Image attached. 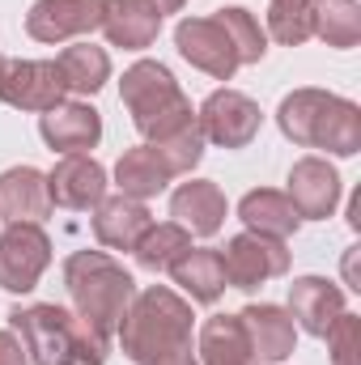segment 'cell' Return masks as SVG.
I'll use <instances>...</instances> for the list:
<instances>
[{"instance_id":"cell-1","label":"cell","mask_w":361,"mask_h":365,"mask_svg":"<svg viewBox=\"0 0 361 365\" xmlns=\"http://www.w3.org/2000/svg\"><path fill=\"white\" fill-rule=\"evenodd\" d=\"M191 306L175 289L149 284L132 297L119 323V344L136 365H200L191 344Z\"/></svg>"},{"instance_id":"cell-2","label":"cell","mask_w":361,"mask_h":365,"mask_svg":"<svg viewBox=\"0 0 361 365\" xmlns=\"http://www.w3.org/2000/svg\"><path fill=\"white\" fill-rule=\"evenodd\" d=\"M280 132L302 149H327L353 158L361 149V106L327 90H293L276 106Z\"/></svg>"},{"instance_id":"cell-3","label":"cell","mask_w":361,"mask_h":365,"mask_svg":"<svg viewBox=\"0 0 361 365\" xmlns=\"http://www.w3.org/2000/svg\"><path fill=\"white\" fill-rule=\"evenodd\" d=\"M64 289L73 297L77 319L90 323L93 331H102L106 340L119 331V323L136 297L132 272L102 251H73L64 259Z\"/></svg>"},{"instance_id":"cell-4","label":"cell","mask_w":361,"mask_h":365,"mask_svg":"<svg viewBox=\"0 0 361 365\" xmlns=\"http://www.w3.org/2000/svg\"><path fill=\"white\" fill-rule=\"evenodd\" d=\"M119 98H123V106L132 110V123H136V132H141L149 145H162V140H171L175 132H183V128L195 123V110H191V102L183 98L179 81H175L171 68L158 64V60H136V64L123 73V81H119Z\"/></svg>"},{"instance_id":"cell-5","label":"cell","mask_w":361,"mask_h":365,"mask_svg":"<svg viewBox=\"0 0 361 365\" xmlns=\"http://www.w3.org/2000/svg\"><path fill=\"white\" fill-rule=\"evenodd\" d=\"M9 323L34 365H77L81 319L68 314L64 306H56V302L17 306V310H9Z\"/></svg>"},{"instance_id":"cell-6","label":"cell","mask_w":361,"mask_h":365,"mask_svg":"<svg viewBox=\"0 0 361 365\" xmlns=\"http://www.w3.org/2000/svg\"><path fill=\"white\" fill-rule=\"evenodd\" d=\"M64 73L56 60H4L0 56V102L17 110H51L64 102Z\"/></svg>"},{"instance_id":"cell-7","label":"cell","mask_w":361,"mask_h":365,"mask_svg":"<svg viewBox=\"0 0 361 365\" xmlns=\"http://www.w3.org/2000/svg\"><path fill=\"white\" fill-rule=\"evenodd\" d=\"M47 264H51V238L39 225L17 221L0 234V289L30 293L39 276L47 272Z\"/></svg>"},{"instance_id":"cell-8","label":"cell","mask_w":361,"mask_h":365,"mask_svg":"<svg viewBox=\"0 0 361 365\" xmlns=\"http://www.w3.org/2000/svg\"><path fill=\"white\" fill-rule=\"evenodd\" d=\"M175 47L191 68H200L217 81H230L243 68V60H238V51L217 17H183L175 30Z\"/></svg>"},{"instance_id":"cell-9","label":"cell","mask_w":361,"mask_h":365,"mask_svg":"<svg viewBox=\"0 0 361 365\" xmlns=\"http://www.w3.org/2000/svg\"><path fill=\"white\" fill-rule=\"evenodd\" d=\"M195 123H200L204 140H213L221 149H243L260 132V106L238 90H217L204 98Z\"/></svg>"},{"instance_id":"cell-10","label":"cell","mask_w":361,"mask_h":365,"mask_svg":"<svg viewBox=\"0 0 361 365\" xmlns=\"http://www.w3.org/2000/svg\"><path fill=\"white\" fill-rule=\"evenodd\" d=\"M111 0H34L26 13V34L39 43H64L77 34H93L106 21Z\"/></svg>"},{"instance_id":"cell-11","label":"cell","mask_w":361,"mask_h":365,"mask_svg":"<svg viewBox=\"0 0 361 365\" xmlns=\"http://www.w3.org/2000/svg\"><path fill=\"white\" fill-rule=\"evenodd\" d=\"M221 264H225V280L234 289H255V284H264L272 276L289 272V251H285L280 238H264V234L247 230V234L230 238Z\"/></svg>"},{"instance_id":"cell-12","label":"cell","mask_w":361,"mask_h":365,"mask_svg":"<svg viewBox=\"0 0 361 365\" xmlns=\"http://www.w3.org/2000/svg\"><path fill=\"white\" fill-rule=\"evenodd\" d=\"M47 195L60 208H98L106 200V170L90 153H64L56 170L47 175Z\"/></svg>"},{"instance_id":"cell-13","label":"cell","mask_w":361,"mask_h":365,"mask_svg":"<svg viewBox=\"0 0 361 365\" xmlns=\"http://www.w3.org/2000/svg\"><path fill=\"white\" fill-rule=\"evenodd\" d=\"M298 208L302 221H319V217H332L336 204H340V175L336 166H327L323 158H302L293 162L289 170V191H285Z\"/></svg>"},{"instance_id":"cell-14","label":"cell","mask_w":361,"mask_h":365,"mask_svg":"<svg viewBox=\"0 0 361 365\" xmlns=\"http://www.w3.org/2000/svg\"><path fill=\"white\" fill-rule=\"evenodd\" d=\"M39 132L60 153H86V149H93L102 140V115L90 102H60V106L43 110Z\"/></svg>"},{"instance_id":"cell-15","label":"cell","mask_w":361,"mask_h":365,"mask_svg":"<svg viewBox=\"0 0 361 365\" xmlns=\"http://www.w3.org/2000/svg\"><path fill=\"white\" fill-rule=\"evenodd\" d=\"M340 314H345V293L332 280L298 276L289 284V319H293V327H302L310 336H323Z\"/></svg>"},{"instance_id":"cell-16","label":"cell","mask_w":361,"mask_h":365,"mask_svg":"<svg viewBox=\"0 0 361 365\" xmlns=\"http://www.w3.org/2000/svg\"><path fill=\"white\" fill-rule=\"evenodd\" d=\"M51 212V195H47V175L34 166H13L0 175V221L17 225L30 221L39 225Z\"/></svg>"},{"instance_id":"cell-17","label":"cell","mask_w":361,"mask_h":365,"mask_svg":"<svg viewBox=\"0 0 361 365\" xmlns=\"http://www.w3.org/2000/svg\"><path fill=\"white\" fill-rule=\"evenodd\" d=\"M247 340H251V353L255 361H285L298 344V327L289 319V310L272 306V302H260V306H247L238 314Z\"/></svg>"},{"instance_id":"cell-18","label":"cell","mask_w":361,"mask_h":365,"mask_svg":"<svg viewBox=\"0 0 361 365\" xmlns=\"http://www.w3.org/2000/svg\"><path fill=\"white\" fill-rule=\"evenodd\" d=\"M149 225H153V217H149L145 200H132V195H111L93 208V238L111 251H132Z\"/></svg>"},{"instance_id":"cell-19","label":"cell","mask_w":361,"mask_h":365,"mask_svg":"<svg viewBox=\"0 0 361 365\" xmlns=\"http://www.w3.org/2000/svg\"><path fill=\"white\" fill-rule=\"evenodd\" d=\"M102 30H106L111 47L145 51V47H153V38L162 30V9L153 0H111Z\"/></svg>"},{"instance_id":"cell-20","label":"cell","mask_w":361,"mask_h":365,"mask_svg":"<svg viewBox=\"0 0 361 365\" xmlns=\"http://www.w3.org/2000/svg\"><path fill=\"white\" fill-rule=\"evenodd\" d=\"M171 217H179L175 225H183L187 234L213 238V234L225 225V195H221L217 182L191 179V182H183L179 191L171 195Z\"/></svg>"},{"instance_id":"cell-21","label":"cell","mask_w":361,"mask_h":365,"mask_svg":"<svg viewBox=\"0 0 361 365\" xmlns=\"http://www.w3.org/2000/svg\"><path fill=\"white\" fill-rule=\"evenodd\" d=\"M195 361L200 365H260L251 353V340L238 323V314H213L200 327L195 340Z\"/></svg>"},{"instance_id":"cell-22","label":"cell","mask_w":361,"mask_h":365,"mask_svg":"<svg viewBox=\"0 0 361 365\" xmlns=\"http://www.w3.org/2000/svg\"><path fill=\"white\" fill-rule=\"evenodd\" d=\"M238 217L247 221V230H251V234L280 238V242L302 225V217H298L293 200H289L285 191H272V187L247 191V195H243V204H238Z\"/></svg>"},{"instance_id":"cell-23","label":"cell","mask_w":361,"mask_h":365,"mask_svg":"<svg viewBox=\"0 0 361 365\" xmlns=\"http://www.w3.org/2000/svg\"><path fill=\"white\" fill-rule=\"evenodd\" d=\"M175 179V170L166 166V158L153 149V145H136L119 158L115 166V182H119V195H132V200H149L158 191H166V182Z\"/></svg>"},{"instance_id":"cell-24","label":"cell","mask_w":361,"mask_h":365,"mask_svg":"<svg viewBox=\"0 0 361 365\" xmlns=\"http://www.w3.org/2000/svg\"><path fill=\"white\" fill-rule=\"evenodd\" d=\"M171 276H175V284L191 302H200V306H213L225 293V264H221V251H213V247H191L171 268Z\"/></svg>"},{"instance_id":"cell-25","label":"cell","mask_w":361,"mask_h":365,"mask_svg":"<svg viewBox=\"0 0 361 365\" xmlns=\"http://www.w3.org/2000/svg\"><path fill=\"white\" fill-rule=\"evenodd\" d=\"M60 73H64V86L68 93H98L111 77V56L93 43H73L60 51Z\"/></svg>"},{"instance_id":"cell-26","label":"cell","mask_w":361,"mask_h":365,"mask_svg":"<svg viewBox=\"0 0 361 365\" xmlns=\"http://www.w3.org/2000/svg\"><path fill=\"white\" fill-rule=\"evenodd\" d=\"M187 251H191V234H187L183 225H175V221H166V225H149V230L141 234V242L132 247L136 264L149 268V272H171Z\"/></svg>"},{"instance_id":"cell-27","label":"cell","mask_w":361,"mask_h":365,"mask_svg":"<svg viewBox=\"0 0 361 365\" xmlns=\"http://www.w3.org/2000/svg\"><path fill=\"white\" fill-rule=\"evenodd\" d=\"M315 34L327 47H353L361 38V9L353 0H319L315 4Z\"/></svg>"},{"instance_id":"cell-28","label":"cell","mask_w":361,"mask_h":365,"mask_svg":"<svg viewBox=\"0 0 361 365\" xmlns=\"http://www.w3.org/2000/svg\"><path fill=\"white\" fill-rule=\"evenodd\" d=\"M217 21H221V30L230 34V43H234V51H238V60L243 64H260L264 60V51H268V34L260 30V21L247 13V9H217Z\"/></svg>"},{"instance_id":"cell-29","label":"cell","mask_w":361,"mask_h":365,"mask_svg":"<svg viewBox=\"0 0 361 365\" xmlns=\"http://www.w3.org/2000/svg\"><path fill=\"white\" fill-rule=\"evenodd\" d=\"M327 353H332V365H361V319L357 314H340L327 331Z\"/></svg>"},{"instance_id":"cell-30","label":"cell","mask_w":361,"mask_h":365,"mask_svg":"<svg viewBox=\"0 0 361 365\" xmlns=\"http://www.w3.org/2000/svg\"><path fill=\"white\" fill-rule=\"evenodd\" d=\"M0 365H30L26 349H21V340H17L13 331H0Z\"/></svg>"},{"instance_id":"cell-31","label":"cell","mask_w":361,"mask_h":365,"mask_svg":"<svg viewBox=\"0 0 361 365\" xmlns=\"http://www.w3.org/2000/svg\"><path fill=\"white\" fill-rule=\"evenodd\" d=\"M319 0H272V9H280V13H310Z\"/></svg>"},{"instance_id":"cell-32","label":"cell","mask_w":361,"mask_h":365,"mask_svg":"<svg viewBox=\"0 0 361 365\" xmlns=\"http://www.w3.org/2000/svg\"><path fill=\"white\" fill-rule=\"evenodd\" d=\"M153 4H158L162 13H179L183 4H187V0H153Z\"/></svg>"}]
</instances>
